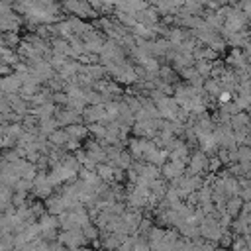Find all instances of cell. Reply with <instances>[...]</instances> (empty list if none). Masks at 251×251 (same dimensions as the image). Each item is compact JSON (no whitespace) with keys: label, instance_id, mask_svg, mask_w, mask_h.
Listing matches in <instances>:
<instances>
[{"label":"cell","instance_id":"ba28073f","mask_svg":"<svg viewBox=\"0 0 251 251\" xmlns=\"http://www.w3.org/2000/svg\"><path fill=\"white\" fill-rule=\"evenodd\" d=\"M229 98H231V96H229V92H222V96H220V100H222V102H227Z\"/></svg>","mask_w":251,"mask_h":251},{"label":"cell","instance_id":"30bf717a","mask_svg":"<svg viewBox=\"0 0 251 251\" xmlns=\"http://www.w3.org/2000/svg\"><path fill=\"white\" fill-rule=\"evenodd\" d=\"M8 251H18V249H8Z\"/></svg>","mask_w":251,"mask_h":251},{"label":"cell","instance_id":"6da1fadb","mask_svg":"<svg viewBox=\"0 0 251 251\" xmlns=\"http://www.w3.org/2000/svg\"><path fill=\"white\" fill-rule=\"evenodd\" d=\"M57 241H59L63 247L73 249V251H76V249H80V247H84V245L88 243V241H86V237H84V233H82V227H75V229H61V233H59Z\"/></svg>","mask_w":251,"mask_h":251},{"label":"cell","instance_id":"8fae6325","mask_svg":"<svg viewBox=\"0 0 251 251\" xmlns=\"http://www.w3.org/2000/svg\"><path fill=\"white\" fill-rule=\"evenodd\" d=\"M0 96H2V90H0Z\"/></svg>","mask_w":251,"mask_h":251},{"label":"cell","instance_id":"9c48e42d","mask_svg":"<svg viewBox=\"0 0 251 251\" xmlns=\"http://www.w3.org/2000/svg\"><path fill=\"white\" fill-rule=\"evenodd\" d=\"M0 251H6V249H4V247H2V243H0Z\"/></svg>","mask_w":251,"mask_h":251},{"label":"cell","instance_id":"52a82bcc","mask_svg":"<svg viewBox=\"0 0 251 251\" xmlns=\"http://www.w3.org/2000/svg\"><path fill=\"white\" fill-rule=\"evenodd\" d=\"M241 237H243V241H245L247 249H251V233H249V235H241Z\"/></svg>","mask_w":251,"mask_h":251},{"label":"cell","instance_id":"5b68a950","mask_svg":"<svg viewBox=\"0 0 251 251\" xmlns=\"http://www.w3.org/2000/svg\"><path fill=\"white\" fill-rule=\"evenodd\" d=\"M239 212H241V200L231 198V200L226 204V214H227L229 218H237V216H239Z\"/></svg>","mask_w":251,"mask_h":251},{"label":"cell","instance_id":"3957f363","mask_svg":"<svg viewBox=\"0 0 251 251\" xmlns=\"http://www.w3.org/2000/svg\"><path fill=\"white\" fill-rule=\"evenodd\" d=\"M20 86V76H4L0 78V90L2 92H16Z\"/></svg>","mask_w":251,"mask_h":251},{"label":"cell","instance_id":"277c9868","mask_svg":"<svg viewBox=\"0 0 251 251\" xmlns=\"http://www.w3.org/2000/svg\"><path fill=\"white\" fill-rule=\"evenodd\" d=\"M82 233H84L86 241H90V243H94V241H98V239H100V227H98V226H94L92 222H88L86 226H82Z\"/></svg>","mask_w":251,"mask_h":251},{"label":"cell","instance_id":"8992f818","mask_svg":"<svg viewBox=\"0 0 251 251\" xmlns=\"http://www.w3.org/2000/svg\"><path fill=\"white\" fill-rule=\"evenodd\" d=\"M180 169H182V165H180L178 161H173V163H169V165L165 167V175H167L169 178H175V176L180 175Z\"/></svg>","mask_w":251,"mask_h":251},{"label":"cell","instance_id":"7a4b0ae2","mask_svg":"<svg viewBox=\"0 0 251 251\" xmlns=\"http://www.w3.org/2000/svg\"><path fill=\"white\" fill-rule=\"evenodd\" d=\"M51 178H47L45 175H37L35 178H33V188H35V192L39 194V196H47L49 192H51Z\"/></svg>","mask_w":251,"mask_h":251}]
</instances>
